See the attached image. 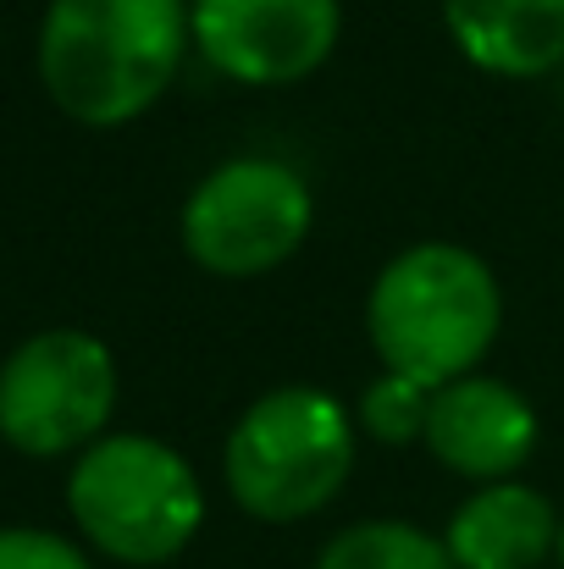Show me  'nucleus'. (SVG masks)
Returning <instances> with one entry per match:
<instances>
[{"label": "nucleus", "instance_id": "f257e3e1", "mask_svg": "<svg viewBox=\"0 0 564 569\" xmlns=\"http://www.w3.org/2000/svg\"><path fill=\"white\" fill-rule=\"evenodd\" d=\"M184 0H50L39 28L44 94L83 128L145 117L184 67Z\"/></svg>", "mask_w": 564, "mask_h": 569}, {"label": "nucleus", "instance_id": "f03ea898", "mask_svg": "<svg viewBox=\"0 0 564 569\" xmlns=\"http://www.w3.org/2000/svg\"><path fill=\"white\" fill-rule=\"evenodd\" d=\"M504 321V293L482 254L459 243H415L393 254L372 282L366 327L387 371L426 387L471 377L493 349Z\"/></svg>", "mask_w": 564, "mask_h": 569}, {"label": "nucleus", "instance_id": "7ed1b4c3", "mask_svg": "<svg viewBox=\"0 0 564 569\" xmlns=\"http://www.w3.org/2000/svg\"><path fill=\"white\" fill-rule=\"evenodd\" d=\"M227 492L266 526L327 509L355 470L349 409L321 387H277L244 409L221 453Z\"/></svg>", "mask_w": 564, "mask_h": 569}, {"label": "nucleus", "instance_id": "20e7f679", "mask_svg": "<svg viewBox=\"0 0 564 569\" xmlns=\"http://www.w3.org/2000/svg\"><path fill=\"white\" fill-rule=\"evenodd\" d=\"M67 509L106 559L167 565L194 542L205 520V492L178 448L128 431V437H100L78 453L67 481Z\"/></svg>", "mask_w": 564, "mask_h": 569}, {"label": "nucleus", "instance_id": "39448f33", "mask_svg": "<svg viewBox=\"0 0 564 569\" xmlns=\"http://www.w3.org/2000/svg\"><path fill=\"white\" fill-rule=\"evenodd\" d=\"M316 204L288 161L244 156L199 178L184 204V249L210 277H266L305 243Z\"/></svg>", "mask_w": 564, "mask_h": 569}, {"label": "nucleus", "instance_id": "423d86ee", "mask_svg": "<svg viewBox=\"0 0 564 569\" xmlns=\"http://www.w3.org/2000/svg\"><path fill=\"white\" fill-rule=\"evenodd\" d=\"M117 409V360L89 332H39L0 366V437L28 459L100 442Z\"/></svg>", "mask_w": 564, "mask_h": 569}, {"label": "nucleus", "instance_id": "0eeeda50", "mask_svg": "<svg viewBox=\"0 0 564 569\" xmlns=\"http://www.w3.org/2000/svg\"><path fill=\"white\" fill-rule=\"evenodd\" d=\"M188 28L216 72L277 89L310 78L333 56L344 11L338 0H194Z\"/></svg>", "mask_w": 564, "mask_h": 569}, {"label": "nucleus", "instance_id": "6e6552de", "mask_svg": "<svg viewBox=\"0 0 564 569\" xmlns=\"http://www.w3.org/2000/svg\"><path fill=\"white\" fill-rule=\"evenodd\" d=\"M426 448L471 481H509L537 448V415L526 392L498 377H459L437 387Z\"/></svg>", "mask_w": 564, "mask_h": 569}, {"label": "nucleus", "instance_id": "1a4fd4ad", "mask_svg": "<svg viewBox=\"0 0 564 569\" xmlns=\"http://www.w3.org/2000/svg\"><path fill=\"white\" fill-rule=\"evenodd\" d=\"M560 542V515L543 492L521 481H487L448 520L454 569H537Z\"/></svg>", "mask_w": 564, "mask_h": 569}, {"label": "nucleus", "instance_id": "9d476101", "mask_svg": "<svg viewBox=\"0 0 564 569\" xmlns=\"http://www.w3.org/2000/svg\"><path fill=\"white\" fill-rule=\"evenodd\" d=\"M443 22L493 78H543L564 61V0H443Z\"/></svg>", "mask_w": 564, "mask_h": 569}, {"label": "nucleus", "instance_id": "9b49d317", "mask_svg": "<svg viewBox=\"0 0 564 569\" xmlns=\"http://www.w3.org/2000/svg\"><path fill=\"white\" fill-rule=\"evenodd\" d=\"M316 569H454L448 548L420 531V526H404V520H366V526H349L338 531L327 548H321V565Z\"/></svg>", "mask_w": 564, "mask_h": 569}, {"label": "nucleus", "instance_id": "f8f14e48", "mask_svg": "<svg viewBox=\"0 0 564 569\" xmlns=\"http://www.w3.org/2000/svg\"><path fill=\"white\" fill-rule=\"evenodd\" d=\"M432 398H437V387L387 371V377L372 381L366 398H360V426L372 431L376 442H393V448H398V442H426Z\"/></svg>", "mask_w": 564, "mask_h": 569}, {"label": "nucleus", "instance_id": "ddd939ff", "mask_svg": "<svg viewBox=\"0 0 564 569\" xmlns=\"http://www.w3.org/2000/svg\"><path fill=\"white\" fill-rule=\"evenodd\" d=\"M0 569H89L83 548L39 531V526H6L0 531Z\"/></svg>", "mask_w": 564, "mask_h": 569}, {"label": "nucleus", "instance_id": "4468645a", "mask_svg": "<svg viewBox=\"0 0 564 569\" xmlns=\"http://www.w3.org/2000/svg\"><path fill=\"white\" fill-rule=\"evenodd\" d=\"M554 553H560V565H564V515H560V542H554Z\"/></svg>", "mask_w": 564, "mask_h": 569}]
</instances>
